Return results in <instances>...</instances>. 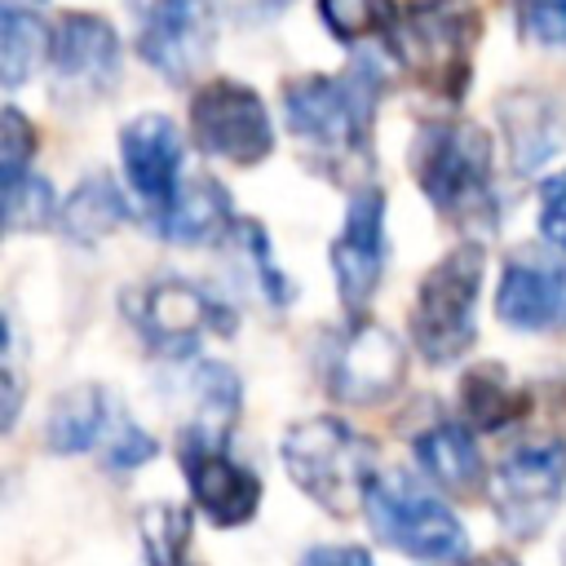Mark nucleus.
<instances>
[{"instance_id":"nucleus-10","label":"nucleus","mask_w":566,"mask_h":566,"mask_svg":"<svg viewBox=\"0 0 566 566\" xmlns=\"http://www.w3.org/2000/svg\"><path fill=\"white\" fill-rule=\"evenodd\" d=\"M128 318L142 332V340L168 358L195 354V345L208 332H230V314L195 283L186 279H159L128 296Z\"/></svg>"},{"instance_id":"nucleus-16","label":"nucleus","mask_w":566,"mask_h":566,"mask_svg":"<svg viewBox=\"0 0 566 566\" xmlns=\"http://www.w3.org/2000/svg\"><path fill=\"white\" fill-rule=\"evenodd\" d=\"M53 71L57 93H102L119 71V40L97 13H66L53 35Z\"/></svg>"},{"instance_id":"nucleus-8","label":"nucleus","mask_w":566,"mask_h":566,"mask_svg":"<svg viewBox=\"0 0 566 566\" xmlns=\"http://www.w3.org/2000/svg\"><path fill=\"white\" fill-rule=\"evenodd\" d=\"M407 376V354L398 336L371 318H349L323 349V380L332 398L354 407H376L398 394Z\"/></svg>"},{"instance_id":"nucleus-23","label":"nucleus","mask_w":566,"mask_h":566,"mask_svg":"<svg viewBox=\"0 0 566 566\" xmlns=\"http://www.w3.org/2000/svg\"><path fill=\"white\" fill-rule=\"evenodd\" d=\"M124 217H128V203H124L119 186H115L111 177L93 172L88 181H80V186L71 190V199H66V208H62V230H66L75 243L93 248V243L106 239L115 226H124Z\"/></svg>"},{"instance_id":"nucleus-19","label":"nucleus","mask_w":566,"mask_h":566,"mask_svg":"<svg viewBox=\"0 0 566 566\" xmlns=\"http://www.w3.org/2000/svg\"><path fill=\"white\" fill-rule=\"evenodd\" d=\"M155 230L164 239H172V243H212V239L234 230L230 195L212 177H186L177 199H172V208L164 212V221Z\"/></svg>"},{"instance_id":"nucleus-12","label":"nucleus","mask_w":566,"mask_h":566,"mask_svg":"<svg viewBox=\"0 0 566 566\" xmlns=\"http://www.w3.org/2000/svg\"><path fill=\"white\" fill-rule=\"evenodd\" d=\"M332 274H336V292L349 318H363L385 274V195L376 186L354 190L345 226L332 243Z\"/></svg>"},{"instance_id":"nucleus-32","label":"nucleus","mask_w":566,"mask_h":566,"mask_svg":"<svg viewBox=\"0 0 566 566\" xmlns=\"http://www.w3.org/2000/svg\"><path fill=\"white\" fill-rule=\"evenodd\" d=\"M539 230L553 248L566 252V168L539 181Z\"/></svg>"},{"instance_id":"nucleus-27","label":"nucleus","mask_w":566,"mask_h":566,"mask_svg":"<svg viewBox=\"0 0 566 566\" xmlns=\"http://www.w3.org/2000/svg\"><path fill=\"white\" fill-rule=\"evenodd\" d=\"M230 234L239 239V252H243L248 270L261 279V292L270 296V305H287V301H292V283H287V274L274 270V256H270V243H265L261 226H256V221H234Z\"/></svg>"},{"instance_id":"nucleus-28","label":"nucleus","mask_w":566,"mask_h":566,"mask_svg":"<svg viewBox=\"0 0 566 566\" xmlns=\"http://www.w3.org/2000/svg\"><path fill=\"white\" fill-rule=\"evenodd\" d=\"M53 221V190L44 177H22L4 190V226L9 230H44Z\"/></svg>"},{"instance_id":"nucleus-6","label":"nucleus","mask_w":566,"mask_h":566,"mask_svg":"<svg viewBox=\"0 0 566 566\" xmlns=\"http://www.w3.org/2000/svg\"><path fill=\"white\" fill-rule=\"evenodd\" d=\"M367 526L380 544L420 557V562H451L464 553V526L460 517L416 478L407 473H380L367 491Z\"/></svg>"},{"instance_id":"nucleus-29","label":"nucleus","mask_w":566,"mask_h":566,"mask_svg":"<svg viewBox=\"0 0 566 566\" xmlns=\"http://www.w3.org/2000/svg\"><path fill=\"white\" fill-rule=\"evenodd\" d=\"M142 539L150 548L155 566H181V544H186V513L155 504L142 513Z\"/></svg>"},{"instance_id":"nucleus-20","label":"nucleus","mask_w":566,"mask_h":566,"mask_svg":"<svg viewBox=\"0 0 566 566\" xmlns=\"http://www.w3.org/2000/svg\"><path fill=\"white\" fill-rule=\"evenodd\" d=\"M531 411V394L509 380L500 363H478L460 380V416L473 429H504Z\"/></svg>"},{"instance_id":"nucleus-22","label":"nucleus","mask_w":566,"mask_h":566,"mask_svg":"<svg viewBox=\"0 0 566 566\" xmlns=\"http://www.w3.org/2000/svg\"><path fill=\"white\" fill-rule=\"evenodd\" d=\"M111 429V398L97 385H75L66 394H57L44 438L53 451L71 455V451H88L93 442H102V433Z\"/></svg>"},{"instance_id":"nucleus-5","label":"nucleus","mask_w":566,"mask_h":566,"mask_svg":"<svg viewBox=\"0 0 566 566\" xmlns=\"http://www.w3.org/2000/svg\"><path fill=\"white\" fill-rule=\"evenodd\" d=\"M486 256L478 243L451 248L424 270L411 305V340L429 363H455L473 345V305L482 292Z\"/></svg>"},{"instance_id":"nucleus-34","label":"nucleus","mask_w":566,"mask_h":566,"mask_svg":"<svg viewBox=\"0 0 566 566\" xmlns=\"http://www.w3.org/2000/svg\"><path fill=\"white\" fill-rule=\"evenodd\" d=\"M469 566H517L509 553H482V557H473Z\"/></svg>"},{"instance_id":"nucleus-11","label":"nucleus","mask_w":566,"mask_h":566,"mask_svg":"<svg viewBox=\"0 0 566 566\" xmlns=\"http://www.w3.org/2000/svg\"><path fill=\"white\" fill-rule=\"evenodd\" d=\"M217 44L212 0H150L137 35V53L168 80L190 84Z\"/></svg>"},{"instance_id":"nucleus-13","label":"nucleus","mask_w":566,"mask_h":566,"mask_svg":"<svg viewBox=\"0 0 566 566\" xmlns=\"http://www.w3.org/2000/svg\"><path fill=\"white\" fill-rule=\"evenodd\" d=\"M119 155L124 172L133 181V195L159 226L164 212L172 208L181 190V159H186V137L168 115H137L119 133Z\"/></svg>"},{"instance_id":"nucleus-30","label":"nucleus","mask_w":566,"mask_h":566,"mask_svg":"<svg viewBox=\"0 0 566 566\" xmlns=\"http://www.w3.org/2000/svg\"><path fill=\"white\" fill-rule=\"evenodd\" d=\"M517 22L535 44H566V0H517Z\"/></svg>"},{"instance_id":"nucleus-26","label":"nucleus","mask_w":566,"mask_h":566,"mask_svg":"<svg viewBox=\"0 0 566 566\" xmlns=\"http://www.w3.org/2000/svg\"><path fill=\"white\" fill-rule=\"evenodd\" d=\"M35 155V124L18 111V106H4L0 111V177H4V190H13L27 172V159Z\"/></svg>"},{"instance_id":"nucleus-33","label":"nucleus","mask_w":566,"mask_h":566,"mask_svg":"<svg viewBox=\"0 0 566 566\" xmlns=\"http://www.w3.org/2000/svg\"><path fill=\"white\" fill-rule=\"evenodd\" d=\"M301 566H371V557L367 548H354V544H323V548H310Z\"/></svg>"},{"instance_id":"nucleus-2","label":"nucleus","mask_w":566,"mask_h":566,"mask_svg":"<svg viewBox=\"0 0 566 566\" xmlns=\"http://www.w3.org/2000/svg\"><path fill=\"white\" fill-rule=\"evenodd\" d=\"M411 172L424 199L464 226L491 230L500 221V199L491 186V137L469 119H429L411 142Z\"/></svg>"},{"instance_id":"nucleus-4","label":"nucleus","mask_w":566,"mask_h":566,"mask_svg":"<svg viewBox=\"0 0 566 566\" xmlns=\"http://www.w3.org/2000/svg\"><path fill=\"white\" fill-rule=\"evenodd\" d=\"M482 18L473 0H407L394 18L389 49L429 93L464 97L469 53L478 44Z\"/></svg>"},{"instance_id":"nucleus-31","label":"nucleus","mask_w":566,"mask_h":566,"mask_svg":"<svg viewBox=\"0 0 566 566\" xmlns=\"http://www.w3.org/2000/svg\"><path fill=\"white\" fill-rule=\"evenodd\" d=\"M155 455V438L150 433H142L137 424H128V420H119L115 429H111V438H106V464L111 469H137V464H146Z\"/></svg>"},{"instance_id":"nucleus-21","label":"nucleus","mask_w":566,"mask_h":566,"mask_svg":"<svg viewBox=\"0 0 566 566\" xmlns=\"http://www.w3.org/2000/svg\"><path fill=\"white\" fill-rule=\"evenodd\" d=\"M186 389L195 398V420L181 429V438L221 447L239 416V376L226 363H195Z\"/></svg>"},{"instance_id":"nucleus-9","label":"nucleus","mask_w":566,"mask_h":566,"mask_svg":"<svg viewBox=\"0 0 566 566\" xmlns=\"http://www.w3.org/2000/svg\"><path fill=\"white\" fill-rule=\"evenodd\" d=\"M190 133L203 155L230 164H261L274 150V124L256 88L239 80H212L190 102Z\"/></svg>"},{"instance_id":"nucleus-24","label":"nucleus","mask_w":566,"mask_h":566,"mask_svg":"<svg viewBox=\"0 0 566 566\" xmlns=\"http://www.w3.org/2000/svg\"><path fill=\"white\" fill-rule=\"evenodd\" d=\"M49 53H53L49 27H44L31 9L4 0V4H0V71H4V84L18 88Z\"/></svg>"},{"instance_id":"nucleus-14","label":"nucleus","mask_w":566,"mask_h":566,"mask_svg":"<svg viewBox=\"0 0 566 566\" xmlns=\"http://www.w3.org/2000/svg\"><path fill=\"white\" fill-rule=\"evenodd\" d=\"M495 314L517 332H562L566 327V261L513 256L495 287Z\"/></svg>"},{"instance_id":"nucleus-1","label":"nucleus","mask_w":566,"mask_h":566,"mask_svg":"<svg viewBox=\"0 0 566 566\" xmlns=\"http://www.w3.org/2000/svg\"><path fill=\"white\" fill-rule=\"evenodd\" d=\"M380 97L376 57H358L340 75H296L283 84V119L323 164L367 159L371 115Z\"/></svg>"},{"instance_id":"nucleus-18","label":"nucleus","mask_w":566,"mask_h":566,"mask_svg":"<svg viewBox=\"0 0 566 566\" xmlns=\"http://www.w3.org/2000/svg\"><path fill=\"white\" fill-rule=\"evenodd\" d=\"M500 119H504V142H509V164L517 177H526L531 168H539L557 146H562V133H566V119L562 111L522 88V93H509L500 102Z\"/></svg>"},{"instance_id":"nucleus-7","label":"nucleus","mask_w":566,"mask_h":566,"mask_svg":"<svg viewBox=\"0 0 566 566\" xmlns=\"http://www.w3.org/2000/svg\"><path fill=\"white\" fill-rule=\"evenodd\" d=\"M566 491V442L535 438L513 447L491 473V509L517 539H535Z\"/></svg>"},{"instance_id":"nucleus-25","label":"nucleus","mask_w":566,"mask_h":566,"mask_svg":"<svg viewBox=\"0 0 566 566\" xmlns=\"http://www.w3.org/2000/svg\"><path fill=\"white\" fill-rule=\"evenodd\" d=\"M318 13L336 40H363L376 31H394L398 9L389 0H318Z\"/></svg>"},{"instance_id":"nucleus-15","label":"nucleus","mask_w":566,"mask_h":566,"mask_svg":"<svg viewBox=\"0 0 566 566\" xmlns=\"http://www.w3.org/2000/svg\"><path fill=\"white\" fill-rule=\"evenodd\" d=\"M181 469H186V482H190L195 504H199L217 526L252 522V513H256V504H261V482H256L252 469L234 464V460L226 455V447L181 438Z\"/></svg>"},{"instance_id":"nucleus-3","label":"nucleus","mask_w":566,"mask_h":566,"mask_svg":"<svg viewBox=\"0 0 566 566\" xmlns=\"http://www.w3.org/2000/svg\"><path fill=\"white\" fill-rule=\"evenodd\" d=\"M287 478L332 517H354L376 482V447L336 416L296 420L279 442Z\"/></svg>"},{"instance_id":"nucleus-17","label":"nucleus","mask_w":566,"mask_h":566,"mask_svg":"<svg viewBox=\"0 0 566 566\" xmlns=\"http://www.w3.org/2000/svg\"><path fill=\"white\" fill-rule=\"evenodd\" d=\"M416 464L424 469V478L433 486H442L447 495H460V500L478 495L486 482V464H482L473 433L451 420H438L433 429H424L416 438Z\"/></svg>"}]
</instances>
